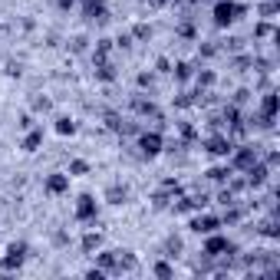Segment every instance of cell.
I'll return each instance as SVG.
<instances>
[{
    "label": "cell",
    "mask_w": 280,
    "mask_h": 280,
    "mask_svg": "<svg viewBox=\"0 0 280 280\" xmlns=\"http://www.w3.org/2000/svg\"><path fill=\"white\" fill-rule=\"evenodd\" d=\"M248 14V7H244V4H234V0H218L214 4V26H231L234 20H238V16H244Z\"/></svg>",
    "instance_id": "obj_1"
},
{
    "label": "cell",
    "mask_w": 280,
    "mask_h": 280,
    "mask_svg": "<svg viewBox=\"0 0 280 280\" xmlns=\"http://www.w3.org/2000/svg\"><path fill=\"white\" fill-rule=\"evenodd\" d=\"M231 250H234V244L224 238V234H214V231H211L208 240H204V254H211V257H218V254H231Z\"/></svg>",
    "instance_id": "obj_2"
},
{
    "label": "cell",
    "mask_w": 280,
    "mask_h": 280,
    "mask_svg": "<svg viewBox=\"0 0 280 280\" xmlns=\"http://www.w3.org/2000/svg\"><path fill=\"white\" fill-rule=\"evenodd\" d=\"M24 257H26V244H10L7 257H0V267L4 270H16V267L24 264Z\"/></svg>",
    "instance_id": "obj_3"
},
{
    "label": "cell",
    "mask_w": 280,
    "mask_h": 280,
    "mask_svg": "<svg viewBox=\"0 0 280 280\" xmlns=\"http://www.w3.org/2000/svg\"><path fill=\"white\" fill-rule=\"evenodd\" d=\"M99 214V204L92 194H80V201H76V221H92V218Z\"/></svg>",
    "instance_id": "obj_4"
},
{
    "label": "cell",
    "mask_w": 280,
    "mask_h": 280,
    "mask_svg": "<svg viewBox=\"0 0 280 280\" xmlns=\"http://www.w3.org/2000/svg\"><path fill=\"white\" fill-rule=\"evenodd\" d=\"M138 148H142V155H148V158L158 155L162 152V136L158 132H142V136H138Z\"/></svg>",
    "instance_id": "obj_5"
},
{
    "label": "cell",
    "mask_w": 280,
    "mask_h": 280,
    "mask_svg": "<svg viewBox=\"0 0 280 280\" xmlns=\"http://www.w3.org/2000/svg\"><path fill=\"white\" fill-rule=\"evenodd\" d=\"M221 228V218H214V214H198V218H192V231L194 234H211V231H218Z\"/></svg>",
    "instance_id": "obj_6"
},
{
    "label": "cell",
    "mask_w": 280,
    "mask_h": 280,
    "mask_svg": "<svg viewBox=\"0 0 280 280\" xmlns=\"http://www.w3.org/2000/svg\"><path fill=\"white\" fill-rule=\"evenodd\" d=\"M43 188H46V194H66L70 192V175H50L46 182H43Z\"/></svg>",
    "instance_id": "obj_7"
},
{
    "label": "cell",
    "mask_w": 280,
    "mask_h": 280,
    "mask_svg": "<svg viewBox=\"0 0 280 280\" xmlns=\"http://www.w3.org/2000/svg\"><path fill=\"white\" fill-rule=\"evenodd\" d=\"M231 152H234V148H231ZM254 162H257V155H254L250 145H240V152H234V168H244V172H248Z\"/></svg>",
    "instance_id": "obj_8"
},
{
    "label": "cell",
    "mask_w": 280,
    "mask_h": 280,
    "mask_svg": "<svg viewBox=\"0 0 280 280\" xmlns=\"http://www.w3.org/2000/svg\"><path fill=\"white\" fill-rule=\"evenodd\" d=\"M274 112H277V92H267V96H264V116H260V126H270Z\"/></svg>",
    "instance_id": "obj_9"
},
{
    "label": "cell",
    "mask_w": 280,
    "mask_h": 280,
    "mask_svg": "<svg viewBox=\"0 0 280 280\" xmlns=\"http://www.w3.org/2000/svg\"><path fill=\"white\" fill-rule=\"evenodd\" d=\"M208 152H211V155H231V138H221V136L211 138V142H208Z\"/></svg>",
    "instance_id": "obj_10"
},
{
    "label": "cell",
    "mask_w": 280,
    "mask_h": 280,
    "mask_svg": "<svg viewBox=\"0 0 280 280\" xmlns=\"http://www.w3.org/2000/svg\"><path fill=\"white\" fill-rule=\"evenodd\" d=\"M40 142H43V128H33L30 136L24 138V145H20V148H24V152H36V148H40Z\"/></svg>",
    "instance_id": "obj_11"
},
{
    "label": "cell",
    "mask_w": 280,
    "mask_h": 280,
    "mask_svg": "<svg viewBox=\"0 0 280 280\" xmlns=\"http://www.w3.org/2000/svg\"><path fill=\"white\" fill-rule=\"evenodd\" d=\"M248 175H250V178H248L250 184H264V182H267V165H257V162H254V165L248 168Z\"/></svg>",
    "instance_id": "obj_12"
},
{
    "label": "cell",
    "mask_w": 280,
    "mask_h": 280,
    "mask_svg": "<svg viewBox=\"0 0 280 280\" xmlns=\"http://www.w3.org/2000/svg\"><path fill=\"white\" fill-rule=\"evenodd\" d=\"M99 244H102V238H99V234H86V238H82V250H86V254H92Z\"/></svg>",
    "instance_id": "obj_13"
},
{
    "label": "cell",
    "mask_w": 280,
    "mask_h": 280,
    "mask_svg": "<svg viewBox=\"0 0 280 280\" xmlns=\"http://www.w3.org/2000/svg\"><path fill=\"white\" fill-rule=\"evenodd\" d=\"M56 132H60V136H72V132H76V122L72 119H56Z\"/></svg>",
    "instance_id": "obj_14"
},
{
    "label": "cell",
    "mask_w": 280,
    "mask_h": 280,
    "mask_svg": "<svg viewBox=\"0 0 280 280\" xmlns=\"http://www.w3.org/2000/svg\"><path fill=\"white\" fill-rule=\"evenodd\" d=\"M86 172H89V165H86V162H82V158L70 162V178H72V175H86Z\"/></svg>",
    "instance_id": "obj_15"
},
{
    "label": "cell",
    "mask_w": 280,
    "mask_h": 280,
    "mask_svg": "<svg viewBox=\"0 0 280 280\" xmlns=\"http://www.w3.org/2000/svg\"><path fill=\"white\" fill-rule=\"evenodd\" d=\"M208 178L211 182H224V178H231V168H211Z\"/></svg>",
    "instance_id": "obj_16"
},
{
    "label": "cell",
    "mask_w": 280,
    "mask_h": 280,
    "mask_svg": "<svg viewBox=\"0 0 280 280\" xmlns=\"http://www.w3.org/2000/svg\"><path fill=\"white\" fill-rule=\"evenodd\" d=\"M172 274L175 270H172L168 264H155V277H172Z\"/></svg>",
    "instance_id": "obj_17"
},
{
    "label": "cell",
    "mask_w": 280,
    "mask_h": 280,
    "mask_svg": "<svg viewBox=\"0 0 280 280\" xmlns=\"http://www.w3.org/2000/svg\"><path fill=\"white\" fill-rule=\"evenodd\" d=\"M260 234H267V238H277V224H274V221H267L264 228H260Z\"/></svg>",
    "instance_id": "obj_18"
},
{
    "label": "cell",
    "mask_w": 280,
    "mask_h": 280,
    "mask_svg": "<svg viewBox=\"0 0 280 280\" xmlns=\"http://www.w3.org/2000/svg\"><path fill=\"white\" fill-rule=\"evenodd\" d=\"M178 76H182V80H188V76H192V66H188V63H178Z\"/></svg>",
    "instance_id": "obj_19"
}]
</instances>
